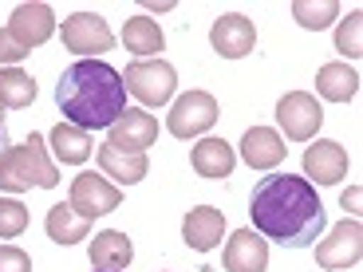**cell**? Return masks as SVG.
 Returning <instances> with one entry per match:
<instances>
[{
	"mask_svg": "<svg viewBox=\"0 0 363 272\" xmlns=\"http://www.w3.org/2000/svg\"><path fill=\"white\" fill-rule=\"evenodd\" d=\"M344 209H352V213L359 209V190H347L344 193Z\"/></svg>",
	"mask_w": 363,
	"mask_h": 272,
	"instance_id": "4dcf8cb0",
	"label": "cell"
},
{
	"mask_svg": "<svg viewBox=\"0 0 363 272\" xmlns=\"http://www.w3.org/2000/svg\"><path fill=\"white\" fill-rule=\"evenodd\" d=\"M158 138V118L146 115L143 107H127L118 115V123L111 127V146L127 150V154H146V146H155Z\"/></svg>",
	"mask_w": 363,
	"mask_h": 272,
	"instance_id": "30bf717a",
	"label": "cell"
},
{
	"mask_svg": "<svg viewBox=\"0 0 363 272\" xmlns=\"http://www.w3.org/2000/svg\"><path fill=\"white\" fill-rule=\"evenodd\" d=\"M123 44H127V52H135L138 60H158V52L166 47V36H162V28H158V20L135 16L123 28Z\"/></svg>",
	"mask_w": 363,
	"mask_h": 272,
	"instance_id": "ffe728a7",
	"label": "cell"
},
{
	"mask_svg": "<svg viewBox=\"0 0 363 272\" xmlns=\"http://www.w3.org/2000/svg\"><path fill=\"white\" fill-rule=\"evenodd\" d=\"M253 233L284 249H312L324 233V201L316 186L296 174H269L253 186L249 198Z\"/></svg>",
	"mask_w": 363,
	"mask_h": 272,
	"instance_id": "6da1fadb",
	"label": "cell"
},
{
	"mask_svg": "<svg viewBox=\"0 0 363 272\" xmlns=\"http://www.w3.org/2000/svg\"><path fill=\"white\" fill-rule=\"evenodd\" d=\"M336 16H340L336 0H296V4H292V20H296L300 28H308V32L328 28Z\"/></svg>",
	"mask_w": 363,
	"mask_h": 272,
	"instance_id": "d4e9b609",
	"label": "cell"
},
{
	"mask_svg": "<svg viewBox=\"0 0 363 272\" xmlns=\"http://www.w3.org/2000/svg\"><path fill=\"white\" fill-rule=\"evenodd\" d=\"M289 154V146L277 130L269 127H249L245 138H241V158H245L249 170H277Z\"/></svg>",
	"mask_w": 363,
	"mask_h": 272,
	"instance_id": "2e32d148",
	"label": "cell"
},
{
	"mask_svg": "<svg viewBox=\"0 0 363 272\" xmlns=\"http://www.w3.org/2000/svg\"><path fill=\"white\" fill-rule=\"evenodd\" d=\"M190 162H194V170H198L201 178L221 181V178H229V174H233L237 154H233V146H229L225 138H201V142L194 146Z\"/></svg>",
	"mask_w": 363,
	"mask_h": 272,
	"instance_id": "ac0fdd59",
	"label": "cell"
},
{
	"mask_svg": "<svg viewBox=\"0 0 363 272\" xmlns=\"http://www.w3.org/2000/svg\"><path fill=\"white\" fill-rule=\"evenodd\" d=\"M64 47L75 52L79 60H99L103 52L115 47V32L99 12H75L64 20Z\"/></svg>",
	"mask_w": 363,
	"mask_h": 272,
	"instance_id": "5b68a950",
	"label": "cell"
},
{
	"mask_svg": "<svg viewBox=\"0 0 363 272\" xmlns=\"http://www.w3.org/2000/svg\"><path fill=\"white\" fill-rule=\"evenodd\" d=\"M67 205H72V213H79L83 221H95V217H103V213H115V209L123 205V193H118V186H111L107 178H99V174H75Z\"/></svg>",
	"mask_w": 363,
	"mask_h": 272,
	"instance_id": "ba28073f",
	"label": "cell"
},
{
	"mask_svg": "<svg viewBox=\"0 0 363 272\" xmlns=\"http://www.w3.org/2000/svg\"><path fill=\"white\" fill-rule=\"evenodd\" d=\"M277 123L284 127V138H292V142H312L320 123H324V107H320L316 95H308V91H289L277 103Z\"/></svg>",
	"mask_w": 363,
	"mask_h": 272,
	"instance_id": "9c48e42d",
	"label": "cell"
},
{
	"mask_svg": "<svg viewBox=\"0 0 363 272\" xmlns=\"http://www.w3.org/2000/svg\"><path fill=\"white\" fill-rule=\"evenodd\" d=\"M130 256H135V245L118 229H103L91 241V268L95 272H123L130 264Z\"/></svg>",
	"mask_w": 363,
	"mask_h": 272,
	"instance_id": "e0dca14e",
	"label": "cell"
},
{
	"mask_svg": "<svg viewBox=\"0 0 363 272\" xmlns=\"http://www.w3.org/2000/svg\"><path fill=\"white\" fill-rule=\"evenodd\" d=\"M36 103V79L20 67H0V110H24Z\"/></svg>",
	"mask_w": 363,
	"mask_h": 272,
	"instance_id": "7402d4cb",
	"label": "cell"
},
{
	"mask_svg": "<svg viewBox=\"0 0 363 272\" xmlns=\"http://www.w3.org/2000/svg\"><path fill=\"white\" fill-rule=\"evenodd\" d=\"M209 44H213L218 55H225V60H241V55H249L257 47V28H253V20L237 16V12H225V16H218L213 28H209Z\"/></svg>",
	"mask_w": 363,
	"mask_h": 272,
	"instance_id": "8fae6325",
	"label": "cell"
},
{
	"mask_svg": "<svg viewBox=\"0 0 363 272\" xmlns=\"http://www.w3.org/2000/svg\"><path fill=\"white\" fill-rule=\"evenodd\" d=\"M363 256V225L359 221H340L324 241H316V264L328 272H344V268H355Z\"/></svg>",
	"mask_w": 363,
	"mask_h": 272,
	"instance_id": "52a82bcc",
	"label": "cell"
},
{
	"mask_svg": "<svg viewBox=\"0 0 363 272\" xmlns=\"http://www.w3.org/2000/svg\"><path fill=\"white\" fill-rule=\"evenodd\" d=\"M123 83L146 107H162L174 99V87H178V72H174L166 60H135V64L123 72Z\"/></svg>",
	"mask_w": 363,
	"mask_h": 272,
	"instance_id": "277c9868",
	"label": "cell"
},
{
	"mask_svg": "<svg viewBox=\"0 0 363 272\" xmlns=\"http://www.w3.org/2000/svg\"><path fill=\"white\" fill-rule=\"evenodd\" d=\"M304 174L320 186H336L340 178H347V150L332 138H316L304 150Z\"/></svg>",
	"mask_w": 363,
	"mask_h": 272,
	"instance_id": "7c38bea8",
	"label": "cell"
},
{
	"mask_svg": "<svg viewBox=\"0 0 363 272\" xmlns=\"http://www.w3.org/2000/svg\"><path fill=\"white\" fill-rule=\"evenodd\" d=\"M182 237H186V245L194 253H209V249L221 245V237H225V213L213 205H198L186 213L182 221Z\"/></svg>",
	"mask_w": 363,
	"mask_h": 272,
	"instance_id": "4fadbf2b",
	"label": "cell"
},
{
	"mask_svg": "<svg viewBox=\"0 0 363 272\" xmlns=\"http://www.w3.org/2000/svg\"><path fill=\"white\" fill-rule=\"evenodd\" d=\"M55 181H60V170L52 166V158H48L44 138L40 135L24 138V142L9 146V150L0 154V190L24 193V190H32V186L52 190Z\"/></svg>",
	"mask_w": 363,
	"mask_h": 272,
	"instance_id": "3957f363",
	"label": "cell"
},
{
	"mask_svg": "<svg viewBox=\"0 0 363 272\" xmlns=\"http://www.w3.org/2000/svg\"><path fill=\"white\" fill-rule=\"evenodd\" d=\"M52 150H55V158L64 166H79V162H87L91 158V135L87 130H79V127H72V123H60V127L52 130Z\"/></svg>",
	"mask_w": 363,
	"mask_h": 272,
	"instance_id": "cb8c5ba5",
	"label": "cell"
},
{
	"mask_svg": "<svg viewBox=\"0 0 363 272\" xmlns=\"http://www.w3.org/2000/svg\"><path fill=\"white\" fill-rule=\"evenodd\" d=\"M218 123V99L209 91H186L166 115V127L174 138H198Z\"/></svg>",
	"mask_w": 363,
	"mask_h": 272,
	"instance_id": "8992f818",
	"label": "cell"
},
{
	"mask_svg": "<svg viewBox=\"0 0 363 272\" xmlns=\"http://www.w3.org/2000/svg\"><path fill=\"white\" fill-rule=\"evenodd\" d=\"M0 272H32V261H28L24 249L0 245Z\"/></svg>",
	"mask_w": 363,
	"mask_h": 272,
	"instance_id": "f1b7e54d",
	"label": "cell"
},
{
	"mask_svg": "<svg viewBox=\"0 0 363 272\" xmlns=\"http://www.w3.org/2000/svg\"><path fill=\"white\" fill-rule=\"evenodd\" d=\"M9 32L28 47V52H32V47H40V44H48V40H52V32H55V16H52V8H48V4L32 0V4H20V8L12 12Z\"/></svg>",
	"mask_w": 363,
	"mask_h": 272,
	"instance_id": "5bb4252c",
	"label": "cell"
},
{
	"mask_svg": "<svg viewBox=\"0 0 363 272\" xmlns=\"http://www.w3.org/2000/svg\"><path fill=\"white\" fill-rule=\"evenodd\" d=\"M336 52H344L347 60H359L363 55V12L359 8L336 28Z\"/></svg>",
	"mask_w": 363,
	"mask_h": 272,
	"instance_id": "484cf974",
	"label": "cell"
},
{
	"mask_svg": "<svg viewBox=\"0 0 363 272\" xmlns=\"http://www.w3.org/2000/svg\"><path fill=\"white\" fill-rule=\"evenodd\" d=\"M44 229L55 245H75V241H87L91 221H83L79 213H72V205H52L44 217Z\"/></svg>",
	"mask_w": 363,
	"mask_h": 272,
	"instance_id": "603a6c76",
	"label": "cell"
},
{
	"mask_svg": "<svg viewBox=\"0 0 363 272\" xmlns=\"http://www.w3.org/2000/svg\"><path fill=\"white\" fill-rule=\"evenodd\" d=\"M55 103L72 127L87 135L111 130L127 110V83H123V72H115L103 60H75L55 83Z\"/></svg>",
	"mask_w": 363,
	"mask_h": 272,
	"instance_id": "7a4b0ae2",
	"label": "cell"
},
{
	"mask_svg": "<svg viewBox=\"0 0 363 272\" xmlns=\"http://www.w3.org/2000/svg\"><path fill=\"white\" fill-rule=\"evenodd\" d=\"M316 91L328 103H347V99H355V91H359V75L347 64H324L316 72Z\"/></svg>",
	"mask_w": 363,
	"mask_h": 272,
	"instance_id": "44dd1931",
	"label": "cell"
},
{
	"mask_svg": "<svg viewBox=\"0 0 363 272\" xmlns=\"http://www.w3.org/2000/svg\"><path fill=\"white\" fill-rule=\"evenodd\" d=\"M99 170L107 174V178H115L118 186H135V181L146 178V170H150V162H146V154H127V150H118V146H99Z\"/></svg>",
	"mask_w": 363,
	"mask_h": 272,
	"instance_id": "d6986e66",
	"label": "cell"
},
{
	"mask_svg": "<svg viewBox=\"0 0 363 272\" xmlns=\"http://www.w3.org/2000/svg\"><path fill=\"white\" fill-rule=\"evenodd\" d=\"M24 55H28V47L12 36L9 28H0V67H16Z\"/></svg>",
	"mask_w": 363,
	"mask_h": 272,
	"instance_id": "83f0119b",
	"label": "cell"
},
{
	"mask_svg": "<svg viewBox=\"0 0 363 272\" xmlns=\"http://www.w3.org/2000/svg\"><path fill=\"white\" fill-rule=\"evenodd\" d=\"M9 123H4V110H0V154H4V150H9Z\"/></svg>",
	"mask_w": 363,
	"mask_h": 272,
	"instance_id": "f546056e",
	"label": "cell"
},
{
	"mask_svg": "<svg viewBox=\"0 0 363 272\" xmlns=\"http://www.w3.org/2000/svg\"><path fill=\"white\" fill-rule=\"evenodd\" d=\"M28 229V209L12 198H0V241H12Z\"/></svg>",
	"mask_w": 363,
	"mask_h": 272,
	"instance_id": "4316f807",
	"label": "cell"
},
{
	"mask_svg": "<svg viewBox=\"0 0 363 272\" xmlns=\"http://www.w3.org/2000/svg\"><path fill=\"white\" fill-rule=\"evenodd\" d=\"M269 268V241L253 229H237L225 245V272H264Z\"/></svg>",
	"mask_w": 363,
	"mask_h": 272,
	"instance_id": "9a60e30c",
	"label": "cell"
}]
</instances>
